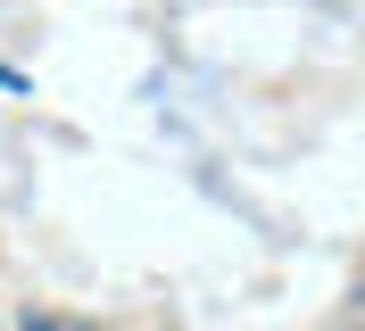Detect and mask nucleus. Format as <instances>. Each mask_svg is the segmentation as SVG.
I'll return each instance as SVG.
<instances>
[{"label": "nucleus", "mask_w": 365, "mask_h": 331, "mask_svg": "<svg viewBox=\"0 0 365 331\" xmlns=\"http://www.w3.org/2000/svg\"><path fill=\"white\" fill-rule=\"evenodd\" d=\"M25 331H100V323H83V315H25Z\"/></svg>", "instance_id": "nucleus-1"}]
</instances>
